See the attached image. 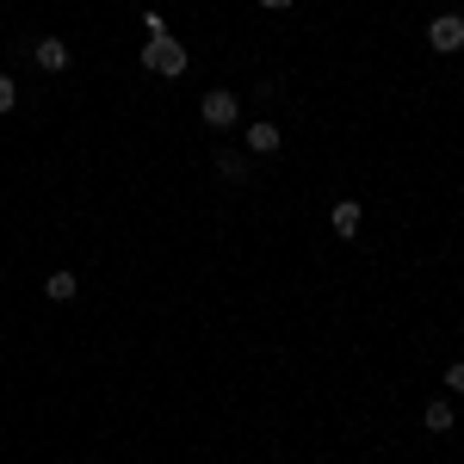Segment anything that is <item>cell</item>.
<instances>
[{
	"label": "cell",
	"instance_id": "277c9868",
	"mask_svg": "<svg viewBox=\"0 0 464 464\" xmlns=\"http://www.w3.org/2000/svg\"><path fill=\"white\" fill-rule=\"evenodd\" d=\"M32 56H37V69H44V74H63V69H69V44H63V37H37Z\"/></svg>",
	"mask_w": 464,
	"mask_h": 464
},
{
	"label": "cell",
	"instance_id": "5b68a950",
	"mask_svg": "<svg viewBox=\"0 0 464 464\" xmlns=\"http://www.w3.org/2000/svg\"><path fill=\"white\" fill-rule=\"evenodd\" d=\"M279 143H285V137H279V124H266V118L248 124V149H254V155H279Z\"/></svg>",
	"mask_w": 464,
	"mask_h": 464
},
{
	"label": "cell",
	"instance_id": "52a82bcc",
	"mask_svg": "<svg viewBox=\"0 0 464 464\" xmlns=\"http://www.w3.org/2000/svg\"><path fill=\"white\" fill-rule=\"evenodd\" d=\"M44 291H50V304H69L74 291H81V279H74V273H50V279H44Z\"/></svg>",
	"mask_w": 464,
	"mask_h": 464
},
{
	"label": "cell",
	"instance_id": "ba28073f",
	"mask_svg": "<svg viewBox=\"0 0 464 464\" xmlns=\"http://www.w3.org/2000/svg\"><path fill=\"white\" fill-rule=\"evenodd\" d=\"M428 433H452V402H446V396L428 402Z\"/></svg>",
	"mask_w": 464,
	"mask_h": 464
},
{
	"label": "cell",
	"instance_id": "9c48e42d",
	"mask_svg": "<svg viewBox=\"0 0 464 464\" xmlns=\"http://www.w3.org/2000/svg\"><path fill=\"white\" fill-rule=\"evenodd\" d=\"M217 174H223V179H242V174H248V161H242V155H217Z\"/></svg>",
	"mask_w": 464,
	"mask_h": 464
},
{
	"label": "cell",
	"instance_id": "3957f363",
	"mask_svg": "<svg viewBox=\"0 0 464 464\" xmlns=\"http://www.w3.org/2000/svg\"><path fill=\"white\" fill-rule=\"evenodd\" d=\"M198 111H205V124H211V130H229V124L242 118V106H236V93H229V87H211V93L198 100Z\"/></svg>",
	"mask_w": 464,
	"mask_h": 464
},
{
	"label": "cell",
	"instance_id": "7a4b0ae2",
	"mask_svg": "<svg viewBox=\"0 0 464 464\" xmlns=\"http://www.w3.org/2000/svg\"><path fill=\"white\" fill-rule=\"evenodd\" d=\"M428 50H440V56H459L464 50V13H440L428 25Z\"/></svg>",
	"mask_w": 464,
	"mask_h": 464
},
{
	"label": "cell",
	"instance_id": "30bf717a",
	"mask_svg": "<svg viewBox=\"0 0 464 464\" xmlns=\"http://www.w3.org/2000/svg\"><path fill=\"white\" fill-rule=\"evenodd\" d=\"M13 100H19V87H13V74H0V118L13 111Z\"/></svg>",
	"mask_w": 464,
	"mask_h": 464
},
{
	"label": "cell",
	"instance_id": "6da1fadb",
	"mask_svg": "<svg viewBox=\"0 0 464 464\" xmlns=\"http://www.w3.org/2000/svg\"><path fill=\"white\" fill-rule=\"evenodd\" d=\"M143 69L149 74H168V81L186 74V44H179V37H149V44H143Z\"/></svg>",
	"mask_w": 464,
	"mask_h": 464
},
{
	"label": "cell",
	"instance_id": "8fae6325",
	"mask_svg": "<svg viewBox=\"0 0 464 464\" xmlns=\"http://www.w3.org/2000/svg\"><path fill=\"white\" fill-rule=\"evenodd\" d=\"M446 391H452V396H464V359L452 365V372H446Z\"/></svg>",
	"mask_w": 464,
	"mask_h": 464
},
{
	"label": "cell",
	"instance_id": "8992f818",
	"mask_svg": "<svg viewBox=\"0 0 464 464\" xmlns=\"http://www.w3.org/2000/svg\"><path fill=\"white\" fill-rule=\"evenodd\" d=\"M328 223H334V236H353V229H359V205H353V198H341V205L328 211Z\"/></svg>",
	"mask_w": 464,
	"mask_h": 464
},
{
	"label": "cell",
	"instance_id": "7c38bea8",
	"mask_svg": "<svg viewBox=\"0 0 464 464\" xmlns=\"http://www.w3.org/2000/svg\"><path fill=\"white\" fill-rule=\"evenodd\" d=\"M260 6H297V0H260Z\"/></svg>",
	"mask_w": 464,
	"mask_h": 464
}]
</instances>
